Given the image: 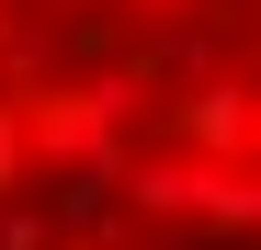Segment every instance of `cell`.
Masks as SVG:
<instances>
[{
	"label": "cell",
	"instance_id": "cell-1",
	"mask_svg": "<svg viewBox=\"0 0 261 250\" xmlns=\"http://www.w3.org/2000/svg\"><path fill=\"white\" fill-rule=\"evenodd\" d=\"M0 250H261V0H0Z\"/></svg>",
	"mask_w": 261,
	"mask_h": 250
}]
</instances>
